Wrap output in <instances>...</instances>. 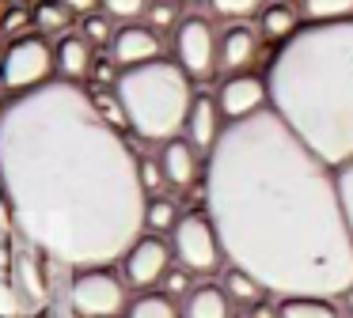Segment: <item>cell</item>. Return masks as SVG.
I'll list each match as a JSON object with an SVG mask.
<instances>
[{
	"label": "cell",
	"mask_w": 353,
	"mask_h": 318,
	"mask_svg": "<svg viewBox=\"0 0 353 318\" xmlns=\"http://www.w3.org/2000/svg\"><path fill=\"white\" fill-rule=\"evenodd\" d=\"M338 307H342V315H350V318H353V288L338 295Z\"/></svg>",
	"instance_id": "obj_32"
},
{
	"label": "cell",
	"mask_w": 353,
	"mask_h": 318,
	"mask_svg": "<svg viewBox=\"0 0 353 318\" xmlns=\"http://www.w3.org/2000/svg\"><path fill=\"white\" fill-rule=\"evenodd\" d=\"M270 110L327 167L353 159V19L304 23L266 68Z\"/></svg>",
	"instance_id": "obj_3"
},
{
	"label": "cell",
	"mask_w": 353,
	"mask_h": 318,
	"mask_svg": "<svg viewBox=\"0 0 353 318\" xmlns=\"http://www.w3.org/2000/svg\"><path fill=\"white\" fill-rule=\"evenodd\" d=\"M194 288H198V284H194V277H190V273H186V269H179V265H175V269H171L168 277H163L160 292H163V295H171V299H175V303H183L186 295L194 292Z\"/></svg>",
	"instance_id": "obj_30"
},
{
	"label": "cell",
	"mask_w": 353,
	"mask_h": 318,
	"mask_svg": "<svg viewBox=\"0 0 353 318\" xmlns=\"http://www.w3.org/2000/svg\"><path fill=\"white\" fill-rule=\"evenodd\" d=\"M152 4H160V0H152Z\"/></svg>",
	"instance_id": "obj_37"
},
{
	"label": "cell",
	"mask_w": 353,
	"mask_h": 318,
	"mask_svg": "<svg viewBox=\"0 0 353 318\" xmlns=\"http://www.w3.org/2000/svg\"><path fill=\"white\" fill-rule=\"evenodd\" d=\"M4 106H8V103H0V121H4Z\"/></svg>",
	"instance_id": "obj_35"
},
{
	"label": "cell",
	"mask_w": 353,
	"mask_h": 318,
	"mask_svg": "<svg viewBox=\"0 0 353 318\" xmlns=\"http://www.w3.org/2000/svg\"><path fill=\"white\" fill-rule=\"evenodd\" d=\"M307 23H350L353 0H300Z\"/></svg>",
	"instance_id": "obj_23"
},
{
	"label": "cell",
	"mask_w": 353,
	"mask_h": 318,
	"mask_svg": "<svg viewBox=\"0 0 353 318\" xmlns=\"http://www.w3.org/2000/svg\"><path fill=\"white\" fill-rule=\"evenodd\" d=\"M54 57H57V80H69V83L88 80V76H92V68H95L92 42H88L80 30H72V34L57 38Z\"/></svg>",
	"instance_id": "obj_15"
},
{
	"label": "cell",
	"mask_w": 353,
	"mask_h": 318,
	"mask_svg": "<svg viewBox=\"0 0 353 318\" xmlns=\"http://www.w3.org/2000/svg\"><path fill=\"white\" fill-rule=\"evenodd\" d=\"M141 186H145L148 197H163L168 178H163V167H160L156 156H141Z\"/></svg>",
	"instance_id": "obj_29"
},
{
	"label": "cell",
	"mask_w": 353,
	"mask_h": 318,
	"mask_svg": "<svg viewBox=\"0 0 353 318\" xmlns=\"http://www.w3.org/2000/svg\"><path fill=\"white\" fill-rule=\"evenodd\" d=\"M201 189L228 265L251 273L270 299H338L353 288V239L334 167L274 110L224 125Z\"/></svg>",
	"instance_id": "obj_2"
},
{
	"label": "cell",
	"mask_w": 353,
	"mask_h": 318,
	"mask_svg": "<svg viewBox=\"0 0 353 318\" xmlns=\"http://www.w3.org/2000/svg\"><path fill=\"white\" fill-rule=\"evenodd\" d=\"M221 288L228 292V299L236 303L239 310H251V307H259V303L266 299V288H262L259 280L251 277V273L236 269V265H228V269H224V277H221Z\"/></svg>",
	"instance_id": "obj_18"
},
{
	"label": "cell",
	"mask_w": 353,
	"mask_h": 318,
	"mask_svg": "<svg viewBox=\"0 0 353 318\" xmlns=\"http://www.w3.org/2000/svg\"><path fill=\"white\" fill-rule=\"evenodd\" d=\"M171 269H175V254H171V239H163V235L145 231L122 257V277L137 292H156Z\"/></svg>",
	"instance_id": "obj_9"
},
{
	"label": "cell",
	"mask_w": 353,
	"mask_h": 318,
	"mask_svg": "<svg viewBox=\"0 0 353 318\" xmlns=\"http://www.w3.org/2000/svg\"><path fill=\"white\" fill-rule=\"evenodd\" d=\"M277 318H345L338 299H323V295H292V299H277Z\"/></svg>",
	"instance_id": "obj_19"
},
{
	"label": "cell",
	"mask_w": 353,
	"mask_h": 318,
	"mask_svg": "<svg viewBox=\"0 0 353 318\" xmlns=\"http://www.w3.org/2000/svg\"><path fill=\"white\" fill-rule=\"evenodd\" d=\"M171 239V254H175V265L186 269L190 277H213L228 257H224L221 235H216L213 220H209L205 209L183 212V220L175 224Z\"/></svg>",
	"instance_id": "obj_7"
},
{
	"label": "cell",
	"mask_w": 353,
	"mask_h": 318,
	"mask_svg": "<svg viewBox=\"0 0 353 318\" xmlns=\"http://www.w3.org/2000/svg\"><path fill=\"white\" fill-rule=\"evenodd\" d=\"M12 4H27V0H12Z\"/></svg>",
	"instance_id": "obj_36"
},
{
	"label": "cell",
	"mask_w": 353,
	"mask_h": 318,
	"mask_svg": "<svg viewBox=\"0 0 353 318\" xmlns=\"http://www.w3.org/2000/svg\"><path fill=\"white\" fill-rule=\"evenodd\" d=\"M130 303V284L110 265L69 273V310L77 318H125Z\"/></svg>",
	"instance_id": "obj_5"
},
{
	"label": "cell",
	"mask_w": 353,
	"mask_h": 318,
	"mask_svg": "<svg viewBox=\"0 0 353 318\" xmlns=\"http://www.w3.org/2000/svg\"><path fill=\"white\" fill-rule=\"evenodd\" d=\"M224 125H228V121H224V114H221V103H216V95H209V91H198V95H194V106H190V118H186L183 136L201 151V156H209V151L216 148V140H221Z\"/></svg>",
	"instance_id": "obj_13"
},
{
	"label": "cell",
	"mask_w": 353,
	"mask_h": 318,
	"mask_svg": "<svg viewBox=\"0 0 353 318\" xmlns=\"http://www.w3.org/2000/svg\"><path fill=\"white\" fill-rule=\"evenodd\" d=\"M262 50V34L259 27H247V23H232L228 30H221V53H216V65L228 76L247 72V68L259 61Z\"/></svg>",
	"instance_id": "obj_14"
},
{
	"label": "cell",
	"mask_w": 353,
	"mask_h": 318,
	"mask_svg": "<svg viewBox=\"0 0 353 318\" xmlns=\"http://www.w3.org/2000/svg\"><path fill=\"white\" fill-rule=\"evenodd\" d=\"M216 53H221V34H216L213 19L205 15H183L175 27V61L190 80H209L216 76Z\"/></svg>",
	"instance_id": "obj_8"
},
{
	"label": "cell",
	"mask_w": 353,
	"mask_h": 318,
	"mask_svg": "<svg viewBox=\"0 0 353 318\" xmlns=\"http://www.w3.org/2000/svg\"><path fill=\"white\" fill-rule=\"evenodd\" d=\"M125 318H183V303H175L163 292H141L130 303Z\"/></svg>",
	"instance_id": "obj_21"
},
{
	"label": "cell",
	"mask_w": 353,
	"mask_h": 318,
	"mask_svg": "<svg viewBox=\"0 0 353 318\" xmlns=\"http://www.w3.org/2000/svg\"><path fill=\"white\" fill-rule=\"evenodd\" d=\"M179 220H183V212H179V204L171 197H148V209H145V231L148 235H171Z\"/></svg>",
	"instance_id": "obj_22"
},
{
	"label": "cell",
	"mask_w": 353,
	"mask_h": 318,
	"mask_svg": "<svg viewBox=\"0 0 353 318\" xmlns=\"http://www.w3.org/2000/svg\"><path fill=\"white\" fill-rule=\"evenodd\" d=\"M156 159L163 167V178H168L171 189H190L198 178H205V163H201V151L194 148L186 136H175V140L160 144L156 148Z\"/></svg>",
	"instance_id": "obj_12"
},
{
	"label": "cell",
	"mask_w": 353,
	"mask_h": 318,
	"mask_svg": "<svg viewBox=\"0 0 353 318\" xmlns=\"http://www.w3.org/2000/svg\"><path fill=\"white\" fill-rule=\"evenodd\" d=\"M57 57L54 45L42 34H23L16 42H8V53L0 61V87L8 91L12 98L31 95V91L46 87L57 80Z\"/></svg>",
	"instance_id": "obj_6"
},
{
	"label": "cell",
	"mask_w": 353,
	"mask_h": 318,
	"mask_svg": "<svg viewBox=\"0 0 353 318\" xmlns=\"http://www.w3.org/2000/svg\"><path fill=\"white\" fill-rule=\"evenodd\" d=\"M31 15H34V34H42V38H65V34H72V12L61 4V0H39V4L31 8Z\"/></svg>",
	"instance_id": "obj_20"
},
{
	"label": "cell",
	"mask_w": 353,
	"mask_h": 318,
	"mask_svg": "<svg viewBox=\"0 0 353 318\" xmlns=\"http://www.w3.org/2000/svg\"><path fill=\"white\" fill-rule=\"evenodd\" d=\"M107 50H110V61L122 72L137 65H152V61H160V34L148 23H122Z\"/></svg>",
	"instance_id": "obj_11"
},
{
	"label": "cell",
	"mask_w": 353,
	"mask_h": 318,
	"mask_svg": "<svg viewBox=\"0 0 353 318\" xmlns=\"http://www.w3.org/2000/svg\"><path fill=\"white\" fill-rule=\"evenodd\" d=\"M4 53H8V42H4V34H0V61H4Z\"/></svg>",
	"instance_id": "obj_34"
},
{
	"label": "cell",
	"mask_w": 353,
	"mask_h": 318,
	"mask_svg": "<svg viewBox=\"0 0 353 318\" xmlns=\"http://www.w3.org/2000/svg\"><path fill=\"white\" fill-rule=\"evenodd\" d=\"M183 318H236V303L221 284H198L183 299Z\"/></svg>",
	"instance_id": "obj_17"
},
{
	"label": "cell",
	"mask_w": 353,
	"mask_h": 318,
	"mask_svg": "<svg viewBox=\"0 0 353 318\" xmlns=\"http://www.w3.org/2000/svg\"><path fill=\"white\" fill-rule=\"evenodd\" d=\"M114 95L122 103L125 129L145 144H168L183 136L194 106V80L179 68V61H152L118 72Z\"/></svg>",
	"instance_id": "obj_4"
},
{
	"label": "cell",
	"mask_w": 353,
	"mask_h": 318,
	"mask_svg": "<svg viewBox=\"0 0 353 318\" xmlns=\"http://www.w3.org/2000/svg\"><path fill=\"white\" fill-rule=\"evenodd\" d=\"M300 27H304V23H300L296 4H285V0H270V4L259 12V34H262V42L285 45Z\"/></svg>",
	"instance_id": "obj_16"
},
{
	"label": "cell",
	"mask_w": 353,
	"mask_h": 318,
	"mask_svg": "<svg viewBox=\"0 0 353 318\" xmlns=\"http://www.w3.org/2000/svg\"><path fill=\"white\" fill-rule=\"evenodd\" d=\"M334 182H338V201H342V212H345V227H350V239H353V159L334 171Z\"/></svg>",
	"instance_id": "obj_28"
},
{
	"label": "cell",
	"mask_w": 353,
	"mask_h": 318,
	"mask_svg": "<svg viewBox=\"0 0 353 318\" xmlns=\"http://www.w3.org/2000/svg\"><path fill=\"white\" fill-rule=\"evenodd\" d=\"M0 193L12 227L69 273L122 262L145 235L141 156L84 83L54 80L4 106Z\"/></svg>",
	"instance_id": "obj_1"
},
{
	"label": "cell",
	"mask_w": 353,
	"mask_h": 318,
	"mask_svg": "<svg viewBox=\"0 0 353 318\" xmlns=\"http://www.w3.org/2000/svg\"><path fill=\"white\" fill-rule=\"evenodd\" d=\"M114 19H110L107 12H95V15H84L80 19V34L88 38L92 45H110V38H114Z\"/></svg>",
	"instance_id": "obj_25"
},
{
	"label": "cell",
	"mask_w": 353,
	"mask_h": 318,
	"mask_svg": "<svg viewBox=\"0 0 353 318\" xmlns=\"http://www.w3.org/2000/svg\"><path fill=\"white\" fill-rule=\"evenodd\" d=\"M145 23L156 30V34H160V30H171V34H175V27L183 23V15H179V8L171 4V0H160V4H148Z\"/></svg>",
	"instance_id": "obj_27"
},
{
	"label": "cell",
	"mask_w": 353,
	"mask_h": 318,
	"mask_svg": "<svg viewBox=\"0 0 353 318\" xmlns=\"http://www.w3.org/2000/svg\"><path fill=\"white\" fill-rule=\"evenodd\" d=\"M61 4L69 8L72 15H95V12H103L99 0H61Z\"/></svg>",
	"instance_id": "obj_31"
},
{
	"label": "cell",
	"mask_w": 353,
	"mask_h": 318,
	"mask_svg": "<svg viewBox=\"0 0 353 318\" xmlns=\"http://www.w3.org/2000/svg\"><path fill=\"white\" fill-rule=\"evenodd\" d=\"M216 103H221L224 121H247L254 114L270 110V83L266 76H254V72H236V76H224V83L216 87Z\"/></svg>",
	"instance_id": "obj_10"
},
{
	"label": "cell",
	"mask_w": 353,
	"mask_h": 318,
	"mask_svg": "<svg viewBox=\"0 0 353 318\" xmlns=\"http://www.w3.org/2000/svg\"><path fill=\"white\" fill-rule=\"evenodd\" d=\"M213 8V15L232 23H243V19H259V12L266 8V0H205Z\"/></svg>",
	"instance_id": "obj_24"
},
{
	"label": "cell",
	"mask_w": 353,
	"mask_h": 318,
	"mask_svg": "<svg viewBox=\"0 0 353 318\" xmlns=\"http://www.w3.org/2000/svg\"><path fill=\"white\" fill-rule=\"evenodd\" d=\"M236 318H259V310H254V307L251 310H236Z\"/></svg>",
	"instance_id": "obj_33"
},
{
	"label": "cell",
	"mask_w": 353,
	"mask_h": 318,
	"mask_svg": "<svg viewBox=\"0 0 353 318\" xmlns=\"http://www.w3.org/2000/svg\"><path fill=\"white\" fill-rule=\"evenodd\" d=\"M152 0H99V8L110 15L114 23H141Z\"/></svg>",
	"instance_id": "obj_26"
}]
</instances>
